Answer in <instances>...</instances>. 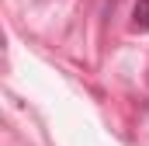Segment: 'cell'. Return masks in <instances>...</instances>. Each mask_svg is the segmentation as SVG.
Segmentation results:
<instances>
[{
  "instance_id": "cell-1",
  "label": "cell",
  "mask_w": 149,
  "mask_h": 146,
  "mask_svg": "<svg viewBox=\"0 0 149 146\" xmlns=\"http://www.w3.org/2000/svg\"><path fill=\"white\" fill-rule=\"evenodd\" d=\"M132 28L149 32V0H135V7H132Z\"/></svg>"
}]
</instances>
